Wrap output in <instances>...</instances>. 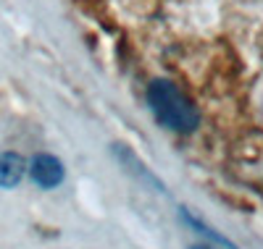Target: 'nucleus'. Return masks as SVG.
Masks as SVG:
<instances>
[{"instance_id": "f257e3e1", "label": "nucleus", "mask_w": 263, "mask_h": 249, "mask_svg": "<svg viewBox=\"0 0 263 249\" xmlns=\"http://www.w3.org/2000/svg\"><path fill=\"white\" fill-rule=\"evenodd\" d=\"M145 100L156 121L177 134H192L200 126V110L168 79H153L145 89Z\"/></svg>"}, {"instance_id": "423d86ee", "label": "nucleus", "mask_w": 263, "mask_h": 249, "mask_svg": "<svg viewBox=\"0 0 263 249\" xmlns=\"http://www.w3.org/2000/svg\"><path fill=\"white\" fill-rule=\"evenodd\" d=\"M190 249H218V246H211V244H195V246H190Z\"/></svg>"}, {"instance_id": "7ed1b4c3", "label": "nucleus", "mask_w": 263, "mask_h": 249, "mask_svg": "<svg viewBox=\"0 0 263 249\" xmlns=\"http://www.w3.org/2000/svg\"><path fill=\"white\" fill-rule=\"evenodd\" d=\"M27 171H29V176L34 181V186H40V189H58L63 184V178H66L63 163L50 152L34 155L32 163L27 165Z\"/></svg>"}, {"instance_id": "f03ea898", "label": "nucleus", "mask_w": 263, "mask_h": 249, "mask_svg": "<svg viewBox=\"0 0 263 249\" xmlns=\"http://www.w3.org/2000/svg\"><path fill=\"white\" fill-rule=\"evenodd\" d=\"M111 155H114V160L124 168V173L126 176H132V178H135L137 181V184H142L145 189H153V192H158V194H168V189H166V184H163V181L156 176V173H153L142 160H140V155L135 152V150H132L129 144H114L111 147Z\"/></svg>"}, {"instance_id": "20e7f679", "label": "nucleus", "mask_w": 263, "mask_h": 249, "mask_svg": "<svg viewBox=\"0 0 263 249\" xmlns=\"http://www.w3.org/2000/svg\"><path fill=\"white\" fill-rule=\"evenodd\" d=\"M27 176V160L24 155L13 150L0 152V189H16Z\"/></svg>"}, {"instance_id": "39448f33", "label": "nucleus", "mask_w": 263, "mask_h": 249, "mask_svg": "<svg viewBox=\"0 0 263 249\" xmlns=\"http://www.w3.org/2000/svg\"><path fill=\"white\" fill-rule=\"evenodd\" d=\"M179 218H182V223L187 225L190 231H195V234H200L205 241H211V246H218V249H237V244L234 241H229L224 234H218L213 225H208V223H203L197 215H192L187 208H179Z\"/></svg>"}]
</instances>
